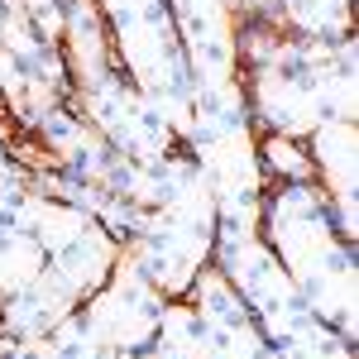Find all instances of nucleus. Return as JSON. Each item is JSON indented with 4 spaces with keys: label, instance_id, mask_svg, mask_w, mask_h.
<instances>
[{
    "label": "nucleus",
    "instance_id": "nucleus-7",
    "mask_svg": "<svg viewBox=\"0 0 359 359\" xmlns=\"http://www.w3.org/2000/svg\"><path fill=\"white\" fill-rule=\"evenodd\" d=\"M211 264L221 269L235 292L245 297L249 316H269L273 306L292 302L297 297V283L292 273L278 264V254L264 245L259 230H240V225H216V240H211Z\"/></svg>",
    "mask_w": 359,
    "mask_h": 359
},
{
    "label": "nucleus",
    "instance_id": "nucleus-21",
    "mask_svg": "<svg viewBox=\"0 0 359 359\" xmlns=\"http://www.w3.org/2000/svg\"><path fill=\"white\" fill-rule=\"evenodd\" d=\"M120 359H158L154 350H135V355H120Z\"/></svg>",
    "mask_w": 359,
    "mask_h": 359
},
{
    "label": "nucleus",
    "instance_id": "nucleus-24",
    "mask_svg": "<svg viewBox=\"0 0 359 359\" xmlns=\"http://www.w3.org/2000/svg\"><path fill=\"white\" fill-rule=\"evenodd\" d=\"M0 359H5V350H0Z\"/></svg>",
    "mask_w": 359,
    "mask_h": 359
},
{
    "label": "nucleus",
    "instance_id": "nucleus-18",
    "mask_svg": "<svg viewBox=\"0 0 359 359\" xmlns=\"http://www.w3.org/2000/svg\"><path fill=\"white\" fill-rule=\"evenodd\" d=\"M29 172H34V168L10 149V139L0 135V221H5V216H10V206L29 192Z\"/></svg>",
    "mask_w": 359,
    "mask_h": 359
},
{
    "label": "nucleus",
    "instance_id": "nucleus-12",
    "mask_svg": "<svg viewBox=\"0 0 359 359\" xmlns=\"http://www.w3.org/2000/svg\"><path fill=\"white\" fill-rule=\"evenodd\" d=\"M43 269H48V254L25 225H0V297L25 292L29 283L43 278Z\"/></svg>",
    "mask_w": 359,
    "mask_h": 359
},
{
    "label": "nucleus",
    "instance_id": "nucleus-6",
    "mask_svg": "<svg viewBox=\"0 0 359 359\" xmlns=\"http://www.w3.org/2000/svg\"><path fill=\"white\" fill-rule=\"evenodd\" d=\"M211 240L216 235L192 230V225L172 221L163 211H144L139 230L125 240V254L139 264V273L172 302V297H187L192 278L211 264Z\"/></svg>",
    "mask_w": 359,
    "mask_h": 359
},
{
    "label": "nucleus",
    "instance_id": "nucleus-22",
    "mask_svg": "<svg viewBox=\"0 0 359 359\" xmlns=\"http://www.w3.org/2000/svg\"><path fill=\"white\" fill-rule=\"evenodd\" d=\"M5 15H10V0H0V20H5Z\"/></svg>",
    "mask_w": 359,
    "mask_h": 359
},
{
    "label": "nucleus",
    "instance_id": "nucleus-3",
    "mask_svg": "<svg viewBox=\"0 0 359 359\" xmlns=\"http://www.w3.org/2000/svg\"><path fill=\"white\" fill-rule=\"evenodd\" d=\"M249 101V120L259 135H292L306 139L326 120V101L311 72V43L297 34H283L273 62L240 72Z\"/></svg>",
    "mask_w": 359,
    "mask_h": 359
},
{
    "label": "nucleus",
    "instance_id": "nucleus-4",
    "mask_svg": "<svg viewBox=\"0 0 359 359\" xmlns=\"http://www.w3.org/2000/svg\"><path fill=\"white\" fill-rule=\"evenodd\" d=\"M72 106H77L86 125L106 139L120 158H130V163H154V158H163V154L177 149V135L154 115V106L144 101V91H139L120 67H115L111 77H101V82L77 86V91H72Z\"/></svg>",
    "mask_w": 359,
    "mask_h": 359
},
{
    "label": "nucleus",
    "instance_id": "nucleus-2",
    "mask_svg": "<svg viewBox=\"0 0 359 359\" xmlns=\"http://www.w3.org/2000/svg\"><path fill=\"white\" fill-rule=\"evenodd\" d=\"M96 10L106 20L120 72L144 91L154 115L182 139L192 130L196 96H192V67H187L168 0H96Z\"/></svg>",
    "mask_w": 359,
    "mask_h": 359
},
{
    "label": "nucleus",
    "instance_id": "nucleus-20",
    "mask_svg": "<svg viewBox=\"0 0 359 359\" xmlns=\"http://www.w3.org/2000/svg\"><path fill=\"white\" fill-rule=\"evenodd\" d=\"M5 359H62V350H57L48 335H43V340H10Z\"/></svg>",
    "mask_w": 359,
    "mask_h": 359
},
{
    "label": "nucleus",
    "instance_id": "nucleus-11",
    "mask_svg": "<svg viewBox=\"0 0 359 359\" xmlns=\"http://www.w3.org/2000/svg\"><path fill=\"white\" fill-rule=\"evenodd\" d=\"M77 306L82 302H77L67 287H57L53 278L43 273L39 283H29L25 292L0 297V335H10V340H43V335H53L57 321L72 316Z\"/></svg>",
    "mask_w": 359,
    "mask_h": 359
},
{
    "label": "nucleus",
    "instance_id": "nucleus-10",
    "mask_svg": "<svg viewBox=\"0 0 359 359\" xmlns=\"http://www.w3.org/2000/svg\"><path fill=\"white\" fill-rule=\"evenodd\" d=\"M120 254H125V245H120L115 235H106L101 225H91L82 240H72L67 249L48 254V269H43V273L53 278L57 287H67L77 302H86V297H91V292L115 273Z\"/></svg>",
    "mask_w": 359,
    "mask_h": 359
},
{
    "label": "nucleus",
    "instance_id": "nucleus-16",
    "mask_svg": "<svg viewBox=\"0 0 359 359\" xmlns=\"http://www.w3.org/2000/svg\"><path fill=\"white\" fill-rule=\"evenodd\" d=\"M259 168H264V182H311V154H306V139L259 135Z\"/></svg>",
    "mask_w": 359,
    "mask_h": 359
},
{
    "label": "nucleus",
    "instance_id": "nucleus-17",
    "mask_svg": "<svg viewBox=\"0 0 359 359\" xmlns=\"http://www.w3.org/2000/svg\"><path fill=\"white\" fill-rule=\"evenodd\" d=\"M48 340L62 350V359H120L111 345H101V335H96V331L82 321V311L62 316V321H57V331L48 335Z\"/></svg>",
    "mask_w": 359,
    "mask_h": 359
},
{
    "label": "nucleus",
    "instance_id": "nucleus-23",
    "mask_svg": "<svg viewBox=\"0 0 359 359\" xmlns=\"http://www.w3.org/2000/svg\"><path fill=\"white\" fill-rule=\"evenodd\" d=\"M182 359H206V355H201V350H196V355H182Z\"/></svg>",
    "mask_w": 359,
    "mask_h": 359
},
{
    "label": "nucleus",
    "instance_id": "nucleus-9",
    "mask_svg": "<svg viewBox=\"0 0 359 359\" xmlns=\"http://www.w3.org/2000/svg\"><path fill=\"white\" fill-rule=\"evenodd\" d=\"M306 154H311V182L331 201H350L359 192V125L355 120L326 115L306 135Z\"/></svg>",
    "mask_w": 359,
    "mask_h": 359
},
{
    "label": "nucleus",
    "instance_id": "nucleus-5",
    "mask_svg": "<svg viewBox=\"0 0 359 359\" xmlns=\"http://www.w3.org/2000/svg\"><path fill=\"white\" fill-rule=\"evenodd\" d=\"M163 292L139 273L130 254H120L115 273L86 297L77 311L91 331L101 335V345H111L115 355H135V350H154V331L163 316Z\"/></svg>",
    "mask_w": 359,
    "mask_h": 359
},
{
    "label": "nucleus",
    "instance_id": "nucleus-19",
    "mask_svg": "<svg viewBox=\"0 0 359 359\" xmlns=\"http://www.w3.org/2000/svg\"><path fill=\"white\" fill-rule=\"evenodd\" d=\"M235 20H259V25H283L278 15V0H230Z\"/></svg>",
    "mask_w": 359,
    "mask_h": 359
},
{
    "label": "nucleus",
    "instance_id": "nucleus-13",
    "mask_svg": "<svg viewBox=\"0 0 359 359\" xmlns=\"http://www.w3.org/2000/svg\"><path fill=\"white\" fill-rule=\"evenodd\" d=\"M187 302H192V311L201 316V326H240V321H254L245 297L235 292V283H230L216 264H206V269L192 278Z\"/></svg>",
    "mask_w": 359,
    "mask_h": 359
},
{
    "label": "nucleus",
    "instance_id": "nucleus-15",
    "mask_svg": "<svg viewBox=\"0 0 359 359\" xmlns=\"http://www.w3.org/2000/svg\"><path fill=\"white\" fill-rule=\"evenodd\" d=\"M273 350H278V359H355V345L335 326H326L321 316H306L302 326L292 335H283Z\"/></svg>",
    "mask_w": 359,
    "mask_h": 359
},
{
    "label": "nucleus",
    "instance_id": "nucleus-1",
    "mask_svg": "<svg viewBox=\"0 0 359 359\" xmlns=\"http://www.w3.org/2000/svg\"><path fill=\"white\" fill-rule=\"evenodd\" d=\"M259 235L278 254V264L292 273L297 297L355 345L359 254L335 230L331 196L316 182H269L264 211H259Z\"/></svg>",
    "mask_w": 359,
    "mask_h": 359
},
{
    "label": "nucleus",
    "instance_id": "nucleus-14",
    "mask_svg": "<svg viewBox=\"0 0 359 359\" xmlns=\"http://www.w3.org/2000/svg\"><path fill=\"white\" fill-rule=\"evenodd\" d=\"M201 350V316L192 311L187 297H172L163 302V316H158V331H154V355L158 359H182Z\"/></svg>",
    "mask_w": 359,
    "mask_h": 359
},
{
    "label": "nucleus",
    "instance_id": "nucleus-8",
    "mask_svg": "<svg viewBox=\"0 0 359 359\" xmlns=\"http://www.w3.org/2000/svg\"><path fill=\"white\" fill-rule=\"evenodd\" d=\"M168 10H172L187 67H192V86L240 77V53H235L240 20H235L230 0H168Z\"/></svg>",
    "mask_w": 359,
    "mask_h": 359
}]
</instances>
